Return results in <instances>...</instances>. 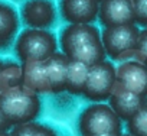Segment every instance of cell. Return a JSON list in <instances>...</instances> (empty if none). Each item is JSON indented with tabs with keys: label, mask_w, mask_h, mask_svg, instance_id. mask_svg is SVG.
I'll list each match as a JSON object with an SVG mask.
<instances>
[{
	"label": "cell",
	"mask_w": 147,
	"mask_h": 136,
	"mask_svg": "<svg viewBox=\"0 0 147 136\" xmlns=\"http://www.w3.org/2000/svg\"><path fill=\"white\" fill-rule=\"evenodd\" d=\"M58 51L71 62L92 67L105 61L101 29L95 25H65L58 36Z\"/></svg>",
	"instance_id": "6da1fadb"
},
{
	"label": "cell",
	"mask_w": 147,
	"mask_h": 136,
	"mask_svg": "<svg viewBox=\"0 0 147 136\" xmlns=\"http://www.w3.org/2000/svg\"><path fill=\"white\" fill-rule=\"evenodd\" d=\"M13 49L19 64L45 62L58 52V38L52 31L25 28L16 36Z\"/></svg>",
	"instance_id": "7a4b0ae2"
},
{
	"label": "cell",
	"mask_w": 147,
	"mask_h": 136,
	"mask_svg": "<svg viewBox=\"0 0 147 136\" xmlns=\"http://www.w3.org/2000/svg\"><path fill=\"white\" fill-rule=\"evenodd\" d=\"M0 110L10 127L35 122L40 113V99L33 91L19 86L0 94Z\"/></svg>",
	"instance_id": "3957f363"
},
{
	"label": "cell",
	"mask_w": 147,
	"mask_h": 136,
	"mask_svg": "<svg viewBox=\"0 0 147 136\" xmlns=\"http://www.w3.org/2000/svg\"><path fill=\"white\" fill-rule=\"evenodd\" d=\"M78 132L81 136L123 133V122L107 103H91L78 116Z\"/></svg>",
	"instance_id": "277c9868"
},
{
	"label": "cell",
	"mask_w": 147,
	"mask_h": 136,
	"mask_svg": "<svg viewBox=\"0 0 147 136\" xmlns=\"http://www.w3.org/2000/svg\"><path fill=\"white\" fill-rule=\"evenodd\" d=\"M141 31L143 29H140L137 25L102 28L101 44L105 52V58L120 62L133 59Z\"/></svg>",
	"instance_id": "5b68a950"
},
{
	"label": "cell",
	"mask_w": 147,
	"mask_h": 136,
	"mask_svg": "<svg viewBox=\"0 0 147 136\" xmlns=\"http://www.w3.org/2000/svg\"><path fill=\"white\" fill-rule=\"evenodd\" d=\"M115 87V65L105 59L88 67L82 96L92 103H105Z\"/></svg>",
	"instance_id": "8992f818"
},
{
	"label": "cell",
	"mask_w": 147,
	"mask_h": 136,
	"mask_svg": "<svg viewBox=\"0 0 147 136\" xmlns=\"http://www.w3.org/2000/svg\"><path fill=\"white\" fill-rule=\"evenodd\" d=\"M18 12L20 23L29 29L51 31L59 18L55 0H23Z\"/></svg>",
	"instance_id": "52a82bcc"
},
{
	"label": "cell",
	"mask_w": 147,
	"mask_h": 136,
	"mask_svg": "<svg viewBox=\"0 0 147 136\" xmlns=\"http://www.w3.org/2000/svg\"><path fill=\"white\" fill-rule=\"evenodd\" d=\"M58 15L66 25H94L98 16V3L94 0H59Z\"/></svg>",
	"instance_id": "ba28073f"
},
{
	"label": "cell",
	"mask_w": 147,
	"mask_h": 136,
	"mask_svg": "<svg viewBox=\"0 0 147 136\" xmlns=\"http://www.w3.org/2000/svg\"><path fill=\"white\" fill-rule=\"evenodd\" d=\"M115 84H118L120 87L133 94L146 97L147 93L146 65L134 59L123 61L118 67H115Z\"/></svg>",
	"instance_id": "9c48e42d"
},
{
	"label": "cell",
	"mask_w": 147,
	"mask_h": 136,
	"mask_svg": "<svg viewBox=\"0 0 147 136\" xmlns=\"http://www.w3.org/2000/svg\"><path fill=\"white\" fill-rule=\"evenodd\" d=\"M97 20L102 28L136 25L131 0H102L98 3Z\"/></svg>",
	"instance_id": "30bf717a"
},
{
	"label": "cell",
	"mask_w": 147,
	"mask_h": 136,
	"mask_svg": "<svg viewBox=\"0 0 147 136\" xmlns=\"http://www.w3.org/2000/svg\"><path fill=\"white\" fill-rule=\"evenodd\" d=\"M20 32V19L16 6L7 0H0V54L13 48Z\"/></svg>",
	"instance_id": "8fae6325"
},
{
	"label": "cell",
	"mask_w": 147,
	"mask_h": 136,
	"mask_svg": "<svg viewBox=\"0 0 147 136\" xmlns=\"http://www.w3.org/2000/svg\"><path fill=\"white\" fill-rule=\"evenodd\" d=\"M144 104H147L146 97L133 94V93L124 90L123 87H120L118 84H115V87L108 99V106L111 107V110L117 114V117L121 122H127Z\"/></svg>",
	"instance_id": "7c38bea8"
},
{
	"label": "cell",
	"mask_w": 147,
	"mask_h": 136,
	"mask_svg": "<svg viewBox=\"0 0 147 136\" xmlns=\"http://www.w3.org/2000/svg\"><path fill=\"white\" fill-rule=\"evenodd\" d=\"M22 67V86L35 94H48L51 93L49 80L46 75L45 62H25Z\"/></svg>",
	"instance_id": "4fadbf2b"
},
{
	"label": "cell",
	"mask_w": 147,
	"mask_h": 136,
	"mask_svg": "<svg viewBox=\"0 0 147 136\" xmlns=\"http://www.w3.org/2000/svg\"><path fill=\"white\" fill-rule=\"evenodd\" d=\"M68 62L69 61L66 59V56H63L59 51L45 61V68H46V75H48L49 86H51V93L59 94V93L65 91Z\"/></svg>",
	"instance_id": "5bb4252c"
},
{
	"label": "cell",
	"mask_w": 147,
	"mask_h": 136,
	"mask_svg": "<svg viewBox=\"0 0 147 136\" xmlns=\"http://www.w3.org/2000/svg\"><path fill=\"white\" fill-rule=\"evenodd\" d=\"M88 67L80 62H68L66 68V80H65V91L72 96H82L85 83H87Z\"/></svg>",
	"instance_id": "9a60e30c"
},
{
	"label": "cell",
	"mask_w": 147,
	"mask_h": 136,
	"mask_svg": "<svg viewBox=\"0 0 147 136\" xmlns=\"http://www.w3.org/2000/svg\"><path fill=\"white\" fill-rule=\"evenodd\" d=\"M22 86V67L15 61H5L0 70V94Z\"/></svg>",
	"instance_id": "2e32d148"
},
{
	"label": "cell",
	"mask_w": 147,
	"mask_h": 136,
	"mask_svg": "<svg viewBox=\"0 0 147 136\" xmlns=\"http://www.w3.org/2000/svg\"><path fill=\"white\" fill-rule=\"evenodd\" d=\"M9 133L10 136H61V133L52 126L36 120L13 126Z\"/></svg>",
	"instance_id": "e0dca14e"
},
{
	"label": "cell",
	"mask_w": 147,
	"mask_h": 136,
	"mask_svg": "<svg viewBox=\"0 0 147 136\" xmlns=\"http://www.w3.org/2000/svg\"><path fill=\"white\" fill-rule=\"evenodd\" d=\"M125 123L130 136H147V104L140 107Z\"/></svg>",
	"instance_id": "ac0fdd59"
},
{
	"label": "cell",
	"mask_w": 147,
	"mask_h": 136,
	"mask_svg": "<svg viewBox=\"0 0 147 136\" xmlns=\"http://www.w3.org/2000/svg\"><path fill=\"white\" fill-rule=\"evenodd\" d=\"M134 23L140 29H146L147 26V0H131Z\"/></svg>",
	"instance_id": "d6986e66"
},
{
	"label": "cell",
	"mask_w": 147,
	"mask_h": 136,
	"mask_svg": "<svg viewBox=\"0 0 147 136\" xmlns=\"http://www.w3.org/2000/svg\"><path fill=\"white\" fill-rule=\"evenodd\" d=\"M147 31L143 29L141 33H140V38H138V42H137V46L134 49V56L133 59L146 65V61H147Z\"/></svg>",
	"instance_id": "ffe728a7"
},
{
	"label": "cell",
	"mask_w": 147,
	"mask_h": 136,
	"mask_svg": "<svg viewBox=\"0 0 147 136\" xmlns=\"http://www.w3.org/2000/svg\"><path fill=\"white\" fill-rule=\"evenodd\" d=\"M10 129H12V127L9 126L7 120L5 119V116H3L2 110H0V130H10Z\"/></svg>",
	"instance_id": "44dd1931"
},
{
	"label": "cell",
	"mask_w": 147,
	"mask_h": 136,
	"mask_svg": "<svg viewBox=\"0 0 147 136\" xmlns=\"http://www.w3.org/2000/svg\"><path fill=\"white\" fill-rule=\"evenodd\" d=\"M0 136H10L9 130H0Z\"/></svg>",
	"instance_id": "7402d4cb"
},
{
	"label": "cell",
	"mask_w": 147,
	"mask_h": 136,
	"mask_svg": "<svg viewBox=\"0 0 147 136\" xmlns=\"http://www.w3.org/2000/svg\"><path fill=\"white\" fill-rule=\"evenodd\" d=\"M123 135V133H121ZM121 135H114V133H105V135H94V136H121Z\"/></svg>",
	"instance_id": "603a6c76"
},
{
	"label": "cell",
	"mask_w": 147,
	"mask_h": 136,
	"mask_svg": "<svg viewBox=\"0 0 147 136\" xmlns=\"http://www.w3.org/2000/svg\"><path fill=\"white\" fill-rule=\"evenodd\" d=\"M3 62H5V61H3L2 58H0V70H2V67H3Z\"/></svg>",
	"instance_id": "cb8c5ba5"
},
{
	"label": "cell",
	"mask_w": 147,
	"mask_h": 136,
	"mask_svg": "<svg viewBox=\"0 0 147 136\" xmlns=\"http://www.w3.org/2000/svg\"><path fill=\"white\" fill-rule=\"evenodd\" d=\"M94 2H95V3H101V2H102V0H94Z\"/></svg>",
	"instance_id": "d4e9b609"
},
{
	"label": "cell",
	"mask_w": 147,
	"mask_h": 136,
	"mask_svg": "<svg viewBox=\"0 0 147 136\" xmlns=\"http://www.w3.org/2000/svg\"><path fill=\"white\" fill-rule=\"evenodd\" d=\"M121 136H130V135H128V133H123Z\"/></svg>",
	"instance_id": "484cf974"
}]
</instances>
